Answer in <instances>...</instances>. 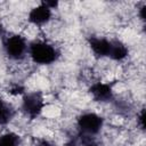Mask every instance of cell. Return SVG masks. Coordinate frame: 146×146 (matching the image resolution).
<instances>
[{
	"label": "cell",
	"instance_id": "6da1fadb",
	"mask_svg": "<svg viewBox=\"0 0 146 146\" xmlns=\"http://www.w3.org/2000/svg\"><path fill=\"white\" fill-rule=\"evenodd\" d=\"M62 48L44 38H40L29 42L27 59L36 66H50L62 57Z\"/></svg>",
	"mask_w": 146,
	"mask_h": 146
},
{
	"label": "cell",
	"instance_id": "7a4b0ae2",
	"mask_svg": "<svg viewBox=\"0 0 146 146\" xmlns=\"http://www.w3.org/2000/svg\"><path fill=\"white\" fill-rule=\"evenodd\" d=\"M105 125V116L96 110H84L74 119V131L86 137H99Z\"/></svg>",
	"mask_w": 146,
	"mask_h": 146
},
{
	"label": "cell",
	"instance_id": "3957f363",
	"mask_svg": "<svg viewBox=\"0 0 146 146\" xmlns=\"http://www.w3.org/2000/svg\"><path fill=\"white\" fill-rule=\"evenodd\" d=\"M1 49L7 62L19 63L27 58L29 40L18 32H6L1 38Z\"/></svg>",
	"mask_w": 146,
	"mask_h": 146
},
{
	"label": "cell",
	"instance_id": "277c9868",
	"mask_svg": "<svg viewBox=\"0 0 146 146\" xmlns=\"http://www.w3.org/2000/svg\"><path fill=\"white\" fill-rule=\"evenodd\" d=\"M47 105L44 91L40 89L27 90L21 98L18 112L30 122L40 119Z\"/></svg>",
	"mask_w": 146,
	"mask_h": 146
},
{
	"label": "cell",
	"instance_id": "5b68a950",
	"mask_svg": "<svg viewBox=\"0 0 146 146\" xmlns=\"http://www.w3.org/2000/svg\"><path fill=\"white\" fill-rule=\"evenodd\" d=\"M25 18H26L25 19L26 23L42 30L52 22V19L55 18V15H54V10L50 9L44 3V1H42L31 7L26 13Z\"/></svg>",
	"mask_w": 146,
	"mask_h": 146
},
{
	"label": "cell",
	"instance_id": "8992f818",
	"mask_svg": "<svg viewBox=\"0 0 146 146\" xmlns=\"http://www.w3.org/2000/svg\"><path fill=\"white\" fill-rule=\"evenodd\" d=\"M23 135L18 131L9 128H5L0 131V146H21Z\"/></svg>",
	"mask_w": 146,
	"mask_h": 146
},
{
	"label": "cell",
	"instance_id": "52a82bcc",
	"mask_svg": "<svg viewBox=\"0 0 146 146\" xmlns=\"http://www.w3.org/2000/svg\"><path fill=\"white\" fill-rule=\"evenodd\" d=\"M5 33H6V30H5V26H3V24L0 22V40H1V38L5 35Z\"/></svg>",
	"mask_w": 146,
	"mask_h": 146
}]
</instances>
